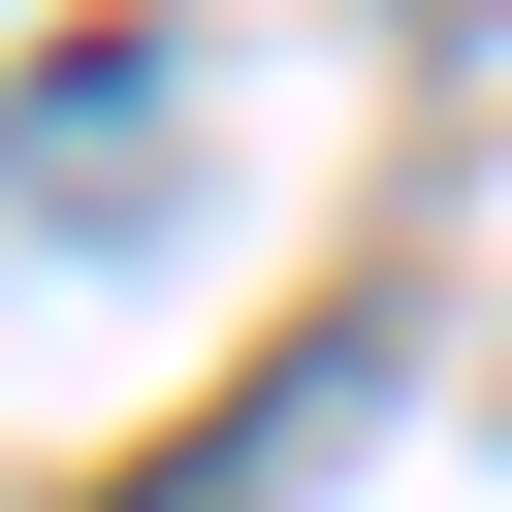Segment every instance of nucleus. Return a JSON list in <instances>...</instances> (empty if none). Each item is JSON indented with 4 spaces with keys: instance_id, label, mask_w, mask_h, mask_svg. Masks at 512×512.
Listing matches in <instances>:
<instances>
[{
    "instance_id": "f257e3e1",
    "label": "nucleus",
    "mask_w": 512,
    "mask_h": 512,
    "mask_svg": "<svg viewBox=\"0 0 512 512\" xmlns=\"http://www.w3.org/2000/svg\"><path fill=\"white\" fill-rule=\"evenodd\" d=\"M0 192H32V224H128V192H160V32H64L32 128H0Z\"/></svg>"
}]
</instances>
